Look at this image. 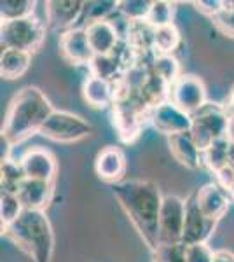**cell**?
Segmentation results:
<instances>
[{
	"instance_id": "7a4b0ae2",
	"label": "cell",
	"mask_w": 234,
	"mask_h": 262,
	"mask_svg": "<svg viewBox=\"0 0 234 262\" xmlns=\"http://www.w3.org/2000/svg\"><path fill=\"white\" fill-rule=\"evenodd\" d=\"M53 112V105L39 88L27 86L19 90L7 108L2 126V142L12 147L32 135L40 133L42 126Z\"/></svg>"
},
{
	"instance_id": "f35d334b",
	"label": "cell",
	"mask_w": 234,
	"mask_h": 262,
	"mask_svg": "<svg viewBox=\"0 0 234 262\" xmlns=\"http://www.w3.org/2000/svg\"><path fill=\"white\" fill-rule=\"evenodd\" d=\"M227 140L234 143V116H229V126H227Z\"/></svg>"
},
{
	"instance_id": "ba28073f",
	"label": "cell",
	"mask_w": 234,
	"mask_h": 262,
	"mask_svg": "<svg viewBox=\"0 0 234 262\" xmlns=\"http://www.w3.org/2000/svg\"><path fill=\"white\" fill-rule=\"evenodd\" d=\"M185 224V201L175 194L163 198L159 215V245H180Z\"/></svg>"
},
{
	"instance_id": "9a60e30c",
	"label": "cell",
	"mask_w": 234,
	"mask_h": 262,
	"mask_svg": "<svg viewBox=\"0 0 234 262\" xmlns=\"http://www.w3.org/2000/svg\"><path fill=\"white\" fill-rule=\"evenodd\" d=\"M95 173L98 179L114 185L124 180L126 175V156L119 147L107 145L98 152L95 159Z\"/></svg>"
},
{
	"instance_id": "f546056e",
	"label": "cell",
	"mask_w": 234,
	"mask_h": 262,
	"mask_svg": "<svg viewBox=\"0 0 234 262\" xmlns=\"http://www.w3.org/2000/svg\"><path fill=\"white\" fill-rule=\"evenodd\" d=\"M89 70H91V75L112 81V77H116V72L119 70V58H116V53L110 56H95L89 65Z\"/></svg>"
},
{
	"instance_id": "60d3db41",
	"label": "cell",
	"mask_w": 234,
	"mask_h": 262,
	"mask_svg": "<svg viewBox=\"0 0 234 262\" xmlns=\"http://www.w3.org/2000/svg\"><path fill=\"white\" fill-rule=\"evenodd\" d=\"M227 194H229V196H231V200L234 201V182H232L231 185H229V189H227Z\"/></svg>"
},
{
	"instance_id": "7c38bea8",
	"label": "cell",
	"mask_w": 234,
	"mask_h": 262,
	"mask_svg": "<svg viewBox=\"0 0 234 262\" xmlns=\"http://www.w3.org/2000/svg\"><path fill=\"white\" fill-rule=\"evenodd\" d=\"M86 2L80 0H49L46 2V25L49 30L67 32L84 14Z\"/></svg>"
},
{
	"instance_id": "d590c367",
	"label": "cell",
	"mask_w": 234,
	"mask_h": 262,
	"mask_svg": "<svg viewBox=\"0 0 234 262\" xmlns=\"http://www.w3.org/2000/svg\"><path fill=\"white\" fill-rule=\"evenodd\" d=\"M215 182L220 185V187L227 191L229 185H231L232 182H234V170H232L231 166L222 168L220 171H217V173H215Z\"/></svg>"
},
{
	"instance_id": "9c48e42d",
	"label": "cell",
	"mask_w": 234,
	"mask_h": 262,
	"mask_svg": "<svg viewBox=\"0 0 234 262\" xmlns=\"http://www.w3.org/2000/svg\"><path fill=\"white\" fill-rule=\"evenodd\" d=\"M147 119L152 124V128L163 133L164 137H173L178 133H185L193 128V117L172 103V101H163L156 107L148 108Z\"/></svg>"
},
{
	"instance_id": "8fae6325",
	"label": "cell",
	"mask_w": 234,
	"mask_h": 262,
	"mask_svg": "<svg viewBox=\"0 0 234 262\" xmlns=\"http://www.w3.org/2000/svg\"><path fill=\"white\" fill-rule=\"evenodd\" d=\"M58 48L63 60L75 67H89L95 58V53L88 40L86 28H70V30L59 33Z\"/></svg>"
},
{
	"instance_id": "7402d4cb",
	"label": "cell",
	"mask_w": 234,
	"mask_h": 262,
	"mask_svg": "<svg viewBox=\"0 0 234 262\" xmlns=\"http://www.w3.org/2000/svg\"><path fill=\"white\" fill-rule=\"evenodd\" d=\"M0 185H2V191L6 192H12L18 194V189L21 187L25 180H27V175H25V170L21 166V161H16V159L6 158L2 159V166H0Z\"/></svg>"
},
{
	"instance_id": "3957f363",
	"label": "cell",
	"mask_w": 234,
	"mask_h": 262,
	"mask_svg": "<svg viewBox=\"0 0 234 262\" xmlns=\"http://www.w3.org/2000/svg\"><path fill=\"white\" fill-rule=\"evenodd\" d=\"M32 262H51L54 253V232L49 219L40 210H25L11 226L2 229Z\"/></svg>"
},
{
	"instance_id": "1f68e13d",
	"label": "cell",
	"mask_w": 234,
	"mask_h": 262,
	"mask_svg": "<svg viewBox=\"0 0 234 262\" xmlns=\"http://www.w3.org/2000/svg\"><path fill=\"white\" fill-rule=\"evenodd\" d=\"M152 262H187L184 245H159L152 252Z\"/></svg>"
},
{
	"instance_id": "f1b7e54d",
	"label": "cell",
	"mask_w": 234,
	"mask_h": 262,
	"mask_svg": "<svg viewBox=\"0 0 234 262\" xmlns=\"http://www.w3.org/2000/svg\"><path fill=\"white\" fill-rule=\"evenodd\" d=\"M173 16H175V4L168 0H154L145 21L152 28H161L166 25H173Z\"/></svg>"
},
{
	"instance_id": "44dd1931",
	"label": "cell",
	"mask_w": 234,
	"mask_h": 262,
	"mask_svg": "<svg viewBox=\"0 0 234 262\" xmlns=\"http://www.w3.org/2000/svg\"><path fill=\"white\" fill-rule=\"evenodd\" d=\"M32 63V54L19 49H2L0 56V75L6 81H14L27 74Z\"/></svg>"
},
{
	"instance_id": "e0dca14e",
	"label": "cell",
	"mask_w": 234,
	"mask_h": 262,
	"mask_svg": "<svg viewBox=\"0 0 234 262\" xmlns=\"http://www.w3.org/2000/svg\"><path fill=\"white\" fill-rule=\"evenodd\" d=\"M143 111L137 105H124L121 101H114V126L119 131V138L130 143L140 135Z\"/></svg>"
},
{
	"instance_id": "ab89813d",
	"label": "cell",
	"mask_w": 234,
	"mask_h": 262,
	"mask_svg": "<svg viewBox=\"0 0 234 262\" xmlns=\"http://www.w3.org/2000/svg\"><path fill=\"white\" fill-rule=\"evenodd\" d=\"M227 166H231L234 170V143L229 147V156H227Z\"/></svg>"
},
{
	"instance_id": "83f0119b",
	"label": "cell",
	"mask_w": 234,
	"mask_h": 262,
	"mask_svg": "<svg viewBox=\"0 0 234 262\" xmlns=\"http://www.w3.org/2000/svg\"><path fill=\"white\" fill-rule=\"evenodd\" d=\"M152 7V0H121L117 12L130 23L145 21Z\"/></svg>"
},
{
	"instance_id": "ffe728a7",
	"label": "cell",
	"mask_w": 234,
	"mask_h": 262,
	"mask_svg": "<svg viewBox=\"0 0 234 262\" xmlns=\"http://www.w3.org/2000/svg\"><path fill=\"white\" fill-rule=\"evenodd\" d=\"M82 96L89 107L93 108H107L109 105H114V101L117 98L112 81L96 77V75H88L84 79Z\"/></svg>"
},
{
	"instance_id": "4316f807",
	"label": "cell",
	"mask_w": 234,
	"mask_h": 262,
	"mask_svg": "<svg viewBox=\"0 0 234 262\" xmlns=\"http://www.w3.org/2000/svg\"><path fill=\"white\" fill-rule=\"evenodd\" d=\"M23 212L25 208L21 205L18 194L6 192V191L0 192V224H2V229L11 226Z\"/></svg>"
},
{
	"instance_id": "5b68a950",
	"label": "cell",
	"mask_w": 234,
	"mask_h": 262,
	"mask_svg": "<svg viewBox=\"0 0 234 262\" xmlns=\"http://www.w3.org/2000/svg\"><path fill=\"white\" fill-rule=\"evenodd\" d=\"M229 114L224 105L208 103L196 116H193L190 135L198 149L205 152L214 142L227 138Z\"/></svg>"
},
{
	"instance_id": "4fadbf2b",
	"label": "cell",
	"mask_w": 234,
	"mask_h": 262,
	"mask_svg": "<svg viewBox=\"0 0 234 262\" xmlns=\"http://www.w3.org/2000/svg\"><path fill=\"white\" fill-rule=\"evenodd\" d=\"M21 166L27 179L53 182L58 171V163L53 154L44 147H32L21 156Z\"/></svg>"
},
{
	"instance_id": "30bf717a",
	"label": "cell",
	"mask_w": 234,
	"mask_h": 262,
	"mask_svg": "<svg viewBox=\"0 0 234 262\" xmlns=\"http://www.w3.org/2000/svg\"><path fill=\"white\" fill-rule=\"evenodd\" d=\"M217 222L208 219L205 213L199 210L196 198L190 196L185 200V224L184 234H182V245L190 247V245L208 243L210 236L214 234Z\"/></svg>"
},
{
	"instance_id": "603a6c76",
	"label": "cell",
	"mask_w": 234,
	"mask_h": 262,
	"mask_svg": "<svg viewBox=\"0 0 234 262\" xmlns=\"http://www.w3.org/2000/svg\"><path fill=\"white\" fill-rule=\"evenodd\" d=\"M151 72L166 86H172L180 77V63L173 54H156L151 63Z\"/></svg>"
},
{
	"instance_id": "6da1fadb",
	"label": "cell",
	"mask_w": 234,
	"mask_h": 262,
	"mask_svg": "<svg viewBox=\"0 0 234 262\" xmlns=\"http://www.w3.org/2000/svg\"><path fill=\"white\" fill-rule=\"evenodd\" d=\"M112 194L148 250L154 252L159 247V215L164 198L159 187L148 180H122L112 185Z\"/></svg>"
},
{
	"instance_id": "484cf974",
	"label": "cell",
	"mask_w": 234,
	"mask_h": 262,
	"mask_svg": "<svg viewBox=\"0 0 234 262\" xmlns=\"http://www.w3.org/2000/svg\"><path fill=\"white\" fill-rule=\"evenodd\" d=\"M35 0H2L0 2V18L4 21H16L32 18L35 12Z\"/></svg>"
},
{
	"instance_id": "d6986e66",
	"label": "cell",
	"mask_w": 234,
	"mask_h": 262,
	"mask_svg": "<svg viewBox=\"0 0 234 262\" xmlns=\"http://www.w3.org/2000/svg\"><path fill=\"white\" fill-rule=\"evenodd\" d=\"M18 198L25 210H40L48 208L53 198V182L27 179L18 189Z\"/></svg>"
},
{
	"instance_id": "4dcf8cb0",
	"label": "cell",
	"mask_w": 234,
	"mask_h": 262,
	"mask_svg": "<svg viewBox=\"0 0 234 262\" xmlns=\"http://www.w3.org/2000/svg\"><path fill=\"white\" fill-rule=\"evenodd\" d=\"M119 2L116 0H96V2H86V9H84V14H86L88 23L91 21H100V19H109L110 14L117 11Z\"/></svg>"
},
{
	"instance_id": "8992f818",
	"label": "cell",
	"mask_w": 234,
	"mask_h": 262,
	"mask_svg": "<svg viewBox=\"0 0 234 262\" xmlns=\"http://www.w3.org/2000/svg\"><path fill=\"white\" fill-rule=\"evenodd\" d=\"M91 133L93 126L86 119L67 111H54L40 129L42 137L59 143L79 142Z\"/></svg>"
},
{
	"instance_id": "2e32d148",
	"label": "cell",
	"mask_w": 234,
	"mask_h": 262,
	"mask_svg": "<svg viewBox=\"0 0 234 262\" xmlns=\"http://www.w3.org/2000/svg\"><path fill=\"white\" fill-rule=\"evenodd\" d=\"M86 33L95 56H110L116 53L119 44V32L109 19L88 23Z\"/></svg>"
},
{
	"instance_id": "836d02e7",
	"label": "cell",
	"mask_w": 234,
	"mask_h": 262,
	"mask_svg": "<svg viewBox=\"0 0 234 262\" xmlns=\"http://www.w3.org/2000/svg\"><path fill=\"white\" fill-rule=\"evenodd\" d=\"M214 25L219 28V32H222L225 37L234 39V9L232 11H222L217 18L211 19Z\"/></svg>"
},
{
	"instance_id": "ac0fdd59",
	"label": "cell",
	"mask_w": 234,
	"mask_h": 262,
	"mask_svg": "<svg viewBox=\"0 0 234 262\" xmlns=\"http://www.w3.org/2000/svg\"><path fill=\"white\" fill-rule=\"evenodd\" d=\"M168 147L173 158H175L182 166H185L187 170H198L203 164V152L199 150L198 145L194 143L190 131L169 137Z\"/></svg>"
},
{
	"instance_id": "74e56055",
	"label": "cell",
	"mask_w": 234,
	"mask_h": 262,
	"mask_svg": "<svg viewBox=\"0 0 234 262\" xmlns=\"http://www.w3.org/2000/svg\"><path fill=\"white\" fill-rule=\"evenodd\" d=\"M225 111H227L229 116H234V88L231 90V93H229L227 100H225Z\"/></svg>"
},
{
	"instance_id": "d4e9b609",
	"label": "cell",
	"mask_w": 234,
	"mask_h": 262,
	"mask_svg": "<svg viewBox=\"0 0 234 262\" xmlns=\"http://www.w3.org/2000/svg\"><path fill=\"white\" fill-rule=\"evenodd\" d=\"M229 147H231V142L227 138H220V140L214 142L203 152V164H206V168L210 171H214V175L227 166Z\"/></svg>"
},
{
	"instance_id": "277c9868",
	"label": "cell",
	"mask_w": 234,
	"mask_h": 262,
	"mask_svg": "<svg viewBox=\"0 0 234 262\" xmlns=\"http://www.w3.org/2000/svg\"><path fill=\"white\" fill-rule=\"evenodd\" d=\"M46 40V25L37 18L4 21L0 25V44L2 49H19L33 54Z\"/></svg>"
},
{
	"instance_id": "8d00e7d4",
	"label": "cell",
	"mask_w": 234,
	"mask_h": 262,
	"mask_svg": "<svg viewBox=\"0 0 234 262\" xmlns=\"http://www.w3.org/2000/svg\"><path fill=\"white\" fill-rule=\"evenodd\" d=\"M214 262H234V253L229 250H217Z\"/></svg>"
},
{
	"instance_id": "5bb4252c",
	"label": "cell",
	"mask_w": 234,
	"mask_h": 262,
	"mask_svg": "<svg viewBox=\"0 0 234 262\" xmlns=\"http://www.w3.org/2000/svg\"><path fill=\"white\" fill-rule=\"evenodd\" d=\"M196 203H198L199 210L206 215L208 219L219 222L220 219L227 213L229 205H231V196L227 194L225 189L220 187L217 182H208L201 185L194 194Z\"/></svg>"
},
{
	"instance_id": "52a82bcc",
	"label": "cell",
	"mask_w": 234,
	"mask_h": 262,
	"mask_svg": "<svg viewBox=\"0 0 234 262\" xmlns=\"http://www.w3.org/2000/svg\"><path fill=\"white\" fill-rule=\"evenodd\" d=\"M168 101L190 117L196 116L208 103V93L205 82L193 74H182L168 88Z\"/></svg>"
},
{
	"instance_id": "e575fe53",
	"label": "cell",
	"mask_w": 234,
	"mask_h": 262,
	"mask_svg": "<svg viewBox=\"0 0 234 262\" xmlns=\"http://www.w3.org/2000/svg\"><path fill=\"white\" fill-rule=\"evenodd\" d=\"M193 6L201 14L214 19L224 11V0H199V2H193Z\"/></svg>"
},
{
	"instance_id": "cb8c5ba5",
	"label": "cell",
	"mask_w": 234,
	"mask_h": 262,
	"mask_svg": "<svg viewBox=\"0 0 234 262\" xmlns=\"http://www.w3.org/2000/svg\"><path fill=\"white\" fill-rule=\"evenodd\" d=\"M180 32L173 25L154 28V39H152V49L157 51V54H173L178 46H180Z\"/></svg>"
},
{
	"instance_id": "d6a6232c",
	"label": "cell",
	"mask_w": 234,
	"mask_h": 262,
	"mask_svg": "<svg viewBox=\"0 0 234 262\" xmlns=\"http://www.w3.org/2000/svg\"><path fill=\"white\" fill-rule=\"evenodd\" d=\"M215 252L208 243L190 245L185 247V260L187 262H214Z\"/></svg>"
}]
</instances>
